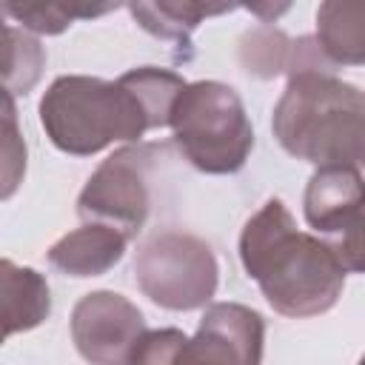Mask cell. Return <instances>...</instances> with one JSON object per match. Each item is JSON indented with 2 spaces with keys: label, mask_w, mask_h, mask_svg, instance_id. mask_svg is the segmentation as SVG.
I'll return each mask as SVG.
<instances>
[{
  "label": "cell",
  "mask_w": 365,
  "mask_h": 365,
  "mask_svg": "<svg viewBox=\"0 0 365 365\" xmlns=\"http://www.w3.org/2000/svg\"><path fill=\"white\" fill-rule=\"evenodd\" d=\"M240 262L268 299L291 319L331 311L345 288V268L322 237L297 228L282 200L271 197L240 234Z\"/></svg>",
  "instance_id": "6da1fadb"
},
{
  "label": "cell",
  "mask_w": 365,
  "mask_h": 365,
  "mask_svg": "<svg viewBox=\"0 0 365 365\" xmlns=\"http://www.w3.org/2000/svg\"><path fill=\"white\" fill-rule=\"evenodd\" d=\"M271 131L297 160L365 168V91L334 71L291 74L274 106Z\"/></svg>",
  "instance_id": "7a4b0ae2"
},
{
  "label": "cell",
  "mask_w": 365,
  "mask_h": 365,
  "mask_svg": "<svg viewBox=\"0 0 365 365\" xmlns=\"http://www.w3.org/2000/svg\"><path fill=\"white\" fill-rule=\"evenodd\" d=\"M37 111L51 145L71 157L100 154L114 143L134 145L154 128L145 103L125 77L63 74L46 88Z\"/></svg>",
  "instance_id": "3957f363"
},
{
  "label": "cell",
  "mask_w": 365,
  "mask_h": 365,
  "mask_svg": "<svg viewBox=\"0 0 365 365\" xmlns=\"http://www.w3.org/2000/svg\"><path fill=\"white\" fill-rule=\"evenodd\" d=\"M180 154L202 174H237L254 148V128L240 94L220 80L182 88L171 111Z\"/></svg>",
  "instance_id": "277c9868"
},
{
  "label": "cell",
  "mask_w": 365,
  "mask_h": 365,
  "mask_svg": "<svg viewBox=\"0 0 365 365\" xmlns=\"http://www.w3.org/2000/svg\"><path fill=\"white\" fill-rule=\"evenodd\" d=\"M140 291L165 311L205 308L220 285V265L211 245L185 231L151 234L134 257Z\"/></svg>",
  "instance_id": "5b68a950"
},
{
  "label": "cell",
  "mask_w": 365,
  "mask_h": 365,
  "mask_svg": "<svg viewBox=\"0 0 365 365\" xmlns=\"http://www.w3.org/2000/svg\"><path fill=\"white\" fill-rule=\"evenodd\" d=\"M168 145L134 143L108 154L86 180L77 197V214L83 222H97L134 240L151 211V177L160 168Z\"/></svg>",
  "instance_id": "8992f818"
},
{
  "label": "cell",
  "mask_w": 365,
  "mask_h": 365,
  "mask_svg": "<svg viewBox=\"0 0 365 365\" xmlns=\"http://www.w3.org/2000/svg\"><path fill=\"white\" fill-rule=\"evenodd\" d=\"M143 311L117 291H91L71 311V339L91 365H131L145 334Z\"/></svg>",
  "instance_id": "52a82bcc"
},
{
  "label": "cell",
  "mask_w": 365,
  "mask_h": 365,
  "mask_svg": "<svg viewBox=\"0 0 365 365\" xmlns=\"http://www.w3.org/2000/svg\"><path fill=\"white\" fill-rule=\"evenodd\" d=\"M262 342L265 319L254 308L214 302L174 365H262Z\"/></svg>",
  "instance_id": "ba28073f"
},
{
  "label": "cell",
  "mask_w": 365,
  "mask_h": 365,
  "mask_svg": "<svg viewBox=\"0 0 365 365\" xmlns=\"http://www.w3.org/2000/svg\"><path fill=\"white\" fill-rule=\"evenodd\" d=\"M305 222L322 240L345 231L365 214V177L351 165H319L302 194Z\"/></svg>",
  "instance_id": "9c48e42d"
},
{
  "label": "cell",
  "mask_w": 365,
  "mask_h": 365,
  "mask_svg": "<svg viewBox=\"0 0 365 365\" xmlns=\"http://www.w3.org/2000/svg\"><path fill=\"white\" fill-rule=\"evenodd\" d=\"M125 245L128 240L120 231L97 222H83L80 228L60 237L48 248L46 259L66 277H100L123 259Z\"/></svg>",
  "instance_id": "30bf717a"
},
{
  "label": "cell",
  "mask_w": 365,
  "mask_h": 365,
  "mask_svg": "<svg viewBox=\"0 0 365 365\" xmlns=\"http://www.w3.org/2000/svg\"><path fill=\"white\" fill-rule=\"evenodd\" d=\"M317 43L331 66H365V0H325L317 9Z\"/></svg>",
  "instance_id": "8fae6325"
},
{
  "label": "cell",
  "mask_w": 365,
  "mask_h": 365,
  "mask_svg": "<svg viewBox=\"0 0 365 365\" xmlns=\"http://www.w3.org/2000/svg\"><path fill=\"white\" fill-rule=\"evenodd\" d=\"M0 279H3V319H6V336L37 328L51 314V294L43 274L34 268L17 265L11 259L0 262Z\"/></svg>",
  "instance_id": "7c38bea8"
},
{
  "label": "cell",
  "mask_w": 365,
  "mask_h": 365,
  "mask_svg": "<svg viewBox=\"0 0 365 365\" xmlns=\"http://www.w3.org/2000/svg\"><path fill=\"white\" fill-rule=\"evenodd\" d=\"M234 6H211V3H191V0H160V3H131L128 11L137 20L140 29H145L151 37L188 46L191 31L214 14H225Z\"/></svg>",
  "instance_id": "4fadbf2b"
},
{
  "label": "cell",
  "mask_w": 365,
  "mask_h": 365,
  "mask_svg": "<svg viewBox=\"0 0 365 365\" xmlns=\"http://www.w3.org/2000/svg\"><path fill=\"white\" fill-rule=\"evenodd\" d=\"M117 3L106 6H88V3H3V14L20 23L23 29L34 34H60L66 31L77 17H100L106 11H114Z\"/></svg>",
  "instance_id": "5bb4252c"
},
{
  "label": "cell",
  "mask_w": 365,
  "mask_h": 365,
  "mask_svg": "<svg viewBox=\"0 0 365 365\" xmlns=\"http://www.w3.org/2000/svg\"><path fill=\"white\" fill-rule=\"evenodd\" d=\"M291 51H294V40L288 34H282L279 29H271V26H259L242 37L240 60L248 74L268 80L277 74H288Z\"/></svg>",
  "instance_id": "9a60e30c"
},
{
  "label": "cell",
  "mask_w": 365,
  "mask_h": 365,
  "mask_svg": "<svg viewBox=\"0 0 365 365\" xmlns=\"http://www.w3.org/2000/svg\"><path fill=\"white\" fill-rule=\"evenodd\" d=\"M43 66H46V51L43 46L14 29V26H6V88L9 94H29L31 86L40 80L43 74Z\"/></svg>",
  "instance_id": "2e32d148"
},
{
  "label": "cell",
  "mask_w": 365,
  "mask_h": 365,
  "mask_svg": "<svg viewBox=\"0 0 365 365\" xmlns=\"http://www.w3.org/2000/svg\"><path fill=\"white\" fill-rule=\"evenodd\" d=\"M188 336L180 328L145 331L131 354V365H174Z\"/></svg>",
  "instance_id": "e0dca14e"
},
{
  "label": "cell",
  "mask_w": 365,
  "mask_h": 365,
  "mask_svg": "<svg viewBox=\"0 0 365 365\" xmlns=\"http://www.w3.org/2000/svg\"><path fill=\"white\" fill-rule=\"evenodd\" d=\"M334 251V257L339 259V265L348 271H356V274H365V214L351 222L345 231L334 234L325 240Z\"/></svg>",
  "instance_id": "ac0fdd59"
},
{
  "label": "cell",
  "mask_w": 365,
  "mask_h": 365,
  "mask_svg": "<svg viewBox=\"0 0 365 365\" xmlns=\"http://www.w3.org/2000/svg\"><path fill=\"white\" fill-rule=\"evenodd\" d=\"M6 188L3 200H9L17 188V180L26 171V145L17 134V120H14V97L6 94Z\"/></svg>",
  "instance_id": "d6986e66"
},
{
  "label": "cell",
  "mask_w": 365,
  "mask_h": 365,
  "mask_svg": "<svg viewBox=\"0 0 365 365\" xmlns=\"http://www.w3.org/2000/svg\"><path fill=\"white\" fill-rule=\"evenodd\" d=\"M359 365H365V356H362V359H359Z\"/></svg>",
  "instance_id": "ffe728a7"
}]
</instances>
